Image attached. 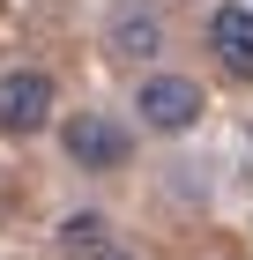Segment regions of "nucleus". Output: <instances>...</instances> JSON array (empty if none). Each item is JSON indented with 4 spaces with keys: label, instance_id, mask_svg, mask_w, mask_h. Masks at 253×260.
Wrapping results in <instances>:
<instances>
[{
    "label": "nucleus",
    "instance_id": "0eeeda50",
    "mask_svg": "<svg viewBox=\"0 0 253 260\" xmlns=\"http://www.w3.org/2000/svg\"><path fill=\"white\" fill-rule=\"evenodd\" d=\"M97 260H134V253H127V245H112V253H97Z\"/></svg>",
    "mask_w": 253,
    "mask_h": 260
},
{
    "label": "nucleus",
    "instance_id": "7ed1b4c3",
    "mask_svg": "<svg viewBox=\"0 0 253 260\" xmlns=\"http://www.w3.org/2000/svg\"><path fill=\"white\" fill-rule=\"evenodd\" d=\"M45 119H52V75L8 67L0 75V134H38Z\"/></svg>",
    "mask_w": 253,
    "mask_h": 260
},
{
    "label": "nucleus",
    "instance_id": "20e7f679",
    "mask_svg": "<svg viewBox=\"0 0 253 260\" xmlns=\"http://www.w3.org/2000/svg\"><path fill=\"white\" fill-rule=\"evenodd\" d=\"M104 45H112L119 60H156V52H164V15L142 8V0H127V8H112V22H104Z\"/></svg>",
    "mask_w": 253,
    "mask_h": 260
},
{
    "label": "nucleus",
    "instance_id": "f257e3e1",
    "mask_svg": "<svg viewBox=\"0 0 253 260\" xmlns=\"http://www.w3.org/2000/svg\"><path fill=\"white\" fill-rule=\"evenodd\" d=\"M134 112H142V126H149V134H186V126L209 112V97H201V82H194V75H172V67H156V75H142Z\"/></svg>",
    "mask_w": 253,
    "mask_h": 260
},
{
    "label": "nucleus",
    "instance_id": "f03ea898",
    "mask_svg": "<svg viewBox=\"0 0 253 260\" xmlns=\"http://www.w3.org/2000/svg\"><path fill=\"white\" fill-rule=\"evenodd\" d=\"M60 141H67V156H75L82 171H119V164L134 156V134H127L112 112H75V119L60 126Z\"/></svg>",
    "mask_w": 253,
    "mask_h": 260
},
{
    "label": "nucleus",
    "instance_id": "423d86ee",
    "mask_svg": "<svg viewBox=\"0 0 253 260\" xmlns=\"http://www.w3.org/2000/svg\"><path fill=\"white\" fill-rule=\"evenodd\" d=\"M97 253H112V223L97 208H82V216L60 223V260H97Z\"/></svg>",
    "mask_w": 253,
    "mask_h": 260
},
{
    "label": "nucleus",
    "instance_id": "39448f33",
    "mask_svg": "<svg viewBox=\"0 0 253 260\" xmlns=\"http://www.w3.org/2000/svg\"><path fill=\"white\" fill-rule=\"evenodd\" d=\"M209 45L223 60V75L253 82V8H216L209 15Z\"/></svg>",
    "mask_w": 253,
    "mask_h": 260
}]
</instances>
